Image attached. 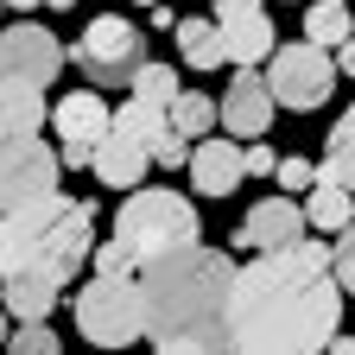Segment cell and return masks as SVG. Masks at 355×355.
<instances>
[{"instance_id": "obj_23", "label": "cell", "mask_w": 355, "mask_h": 355, "mask_svg": "<svg viewBox=\"0 0 355 355\" xmlns=\"http://www.w3.org/2000/svg\"><path fill=\"white\" fill-rule=\"evenodd\" d=\"M165 114H171V127L184 133V140H203V133L216 127V102H209V96H184V89L171 96V108H165Z\"/></svg>"}, {"instance_id": "obj_17", "label": "cell", "mask_w": 355, "mask_h": 355, "mask_svg": "<svg viewBox=\"0 0 355 355\" xmlns=\"http://www.w3.org/2000/svg\"><path fill=\"white\" fill-rule=\"evenodd\" d=\"M171 38H178V58H184L191 70H216V64H229V51H222V26L216 19H178L171 26Z\"/></svg>"}, {"instance_id": "obj_8", "label": "cell", "mask_w": 355, "mask_h": 355, "mask_svg": "<svg viewBox=\"0 0 355 355\" xmlns=\"http://www.w3.org/2000/svg\"><path fill=\"white\" fill-rule=\"evenodd\" d=\"M64 159L38 140V133H0V209H13L38 191H58Z\"/></svg>"}, {"instance_id": "obj_10", "label": "cell", "mask_w": 355, "mask_h": 355, "mask_svg": "<svg viewBox=\"0 0 355 355\" xmlns=\"http://www.w3.org/2000/svg\"><path fill=\"white\" fill-rule=\"evenodd\" d=\"M273 89H266V76L254 64H235V83L222 89V102H216V121L235 133V140H260L266 127H273Z\"/></svg>"}, {"instance_id": "obj_28", "label": "cell", "mask_w": 355, "mask_h": 355, "mask_svg": "<svg viewBox=\"0 0 355 355\" xmlns=\"http://www.w3.org/2000/svg\"><path fill=\"white\" fill-rule=\"evenodd\" d=\"M273 178H279L286 191H311V184H318V165H311V159H279Z\"/></svg>"}, {"instance_id": "obj_5", "label": "cell", "mask_w": 355, "mask_h": 355, "mask_svg": "<svg viewBox=\"0 0 355 355\" xmlns=\"http://www.w3.org/2000/svg\"><path fill=\"white\" fill-rule=\"evenodd\" d=\"M89 248H96V216H89V203L70 197V203L26 241V266H32V273H44V279H58V286H70L83 266H89Z\"/></svg>"}, {"instance_id": "obj_20", "label": "cell", "mask_w": 355, "mask_h": 355, "mask_svg": "<svg viewBox=\"0 0 355 355\" xmlns=\"http://www.w3.org/2000/svg\"><path fill=\"white\" fill-rule=\"evenodd\" d=\"M330 153H324V165H318V178H330V184H343V191H355V108L330 127V140H324Z\"/></svg>"}, {"instance_id": "obj_32", "label": "cell", "mask_w": 355, "mask_h": 355, "mask_svg": "<svg viewBox=\"0 0 355 355\" xmlns=\"http://www.w3.org/2000/svg\"><path fill=\"white\" fill-rule=\"evenodd\" d=\"M248 7H260V0H216V19H229V13H248Z\"/></svg>"}, {"instance_id": "obj_36", "label": "cell", "mask_w": 355, "mask_h": 355, "mask_svg": "<svg viewBox=\"0 0 355 355\" xmlns=\"http://www.w3.org/2000/svg\"><path fill=\"white\" fill-rule=\"evenodd\" d=\"M298 7H304V0H298Z\"/></svg>"}, {"instance_id": "obj_26", "label": "cell", "mask_w": 355, "mask_h": 355, "mask_svg": "<svg viewBox=\"0 0 355 355\" xmlns=\"http://www.w3.org/2000/svg\"><path fill=\"white\" fill-rule=\"evenodd\" d=\"M330 273H336V286L355 298V216L336 229V248H330Z\"/></svg>"}, {"instance_id": "obj_30", "label": "cell", "mask_w": 355, "mask_h": 355, "mask_svg": "<svg viewBox=\"0 0 355 355\" xmlns=\"http://www.w3.org/2000/svg\"><path fill=\"white\" fill-rule=\"evenodd\" d=\"M279 159L273 153H266V146H241V171H273Z\"/></svg>"}, {"instance_id": "obj_34", "label": "cell", "mask_w": 355, "mask_h": 355, "mask_svg": "<svg viewBox=\"0 0 355 355\" xmlns=\"http://www.w3.org/2000/svg\"><path fill=\"white\" fill-rule=\"evenodd\" d=\"M7 7H13V13H32V7H38V0H7Z\"/></svg>"}, {"instance_id": "obj_13", "label": "cell", "mask_w": 355, "mask_h": 355, "mask_svg": "<svg viewBox=\"0 0 355 355\" xmlns=\"http://www.w3.org/2000/svg\"><path fill=\"white\" fill-rule=\"evenodd\" d=\"M241 146L235 140H197V153H191V184H197V197H229L235 184H241Z\"/></svg>"}, {"instance_id": "obj_16", "label": "cell", "mask_w": 355, "mask_h": 355, "mask_svg": "<svg viewBox=\"0 0 355 355\" xmlns=\"http://www.w3.org/2000/svg\"><path fill=\"white\" fill-rule=\"evenodd\" d=\"M44 127V89L26 76H0V133H38Z\"/></svg>"}, {"instance_id": "obj_24", "label": "cell", "mask_w": 355, "mask_h": 355, "mask_svg": "<svg viewBox=\"0 0 355 355\" xmlns=\"http://www.w3.org/2000/svg\"><path fill=\"white\" fill-rule=\"evenodd\" d=\"M7 349L13 355H58L64 343H58L51 318H19V330H7Z\"/></svg>"}, {"instance_id": "obj_9", "label": "cell", "mask_w": 355, "mask_h": 355, "mask_svg": "<svg viewBox=\"0 0 355 355\" xmlns=\"http://www.w3.org/2000/svg\"><path fill=\"white\" fill-rule=\"evenodd\" d=\"M58 70H64V44L44 32V26L19 19V26L0 32V76H26V83H38V89H51Z\"/></svg>"}, {"instance_id": "obj_11", "label": "cell", "mask_w": 355, "mask_h": 355, "mask_svg": "<svg viewBox=\"0 0 355 355\" xmlns=\"http://www.w3.org/2000/svg\"><path fill=\"white\" fill-rule=\"evenodd\" d=\"M304 235V203H292V197H266V203H254L248 209V222L235 229V248H286V241H298Z\"/></svg>"}, {"instance_id": "obj_25", "label": "cell", "mask_w": 355, "mask_h": 355, "mask_svg": "<svg viewBox=\"0 0 355 355\" xmlns=\"http://www.w3.org/2000/svg\"><path fill=\"white\" fill-rule=\"evenodd\" d=\"M127 89H133L140 102H165V108H171V96H178V70H171V64H153V58H146L140 70H133V83H127Z\"/></svg>"}, {"instance_id": "obj_21", "label": "cell", "mask_w": 355, "mask_h": 355, "mask_svg": "<svg viewBox=\"0 0 355 355\" xmlns=\"http://www.w3.org/2000/svg\"><path fill=\"white\" fill-rule=\"evenodd\" d=\"M108 127H121L127 140H140V146L153 153V140L171 127V114H165V102H140V96H133L127 108H114V114H108Z\"/></svg>"}, {"instance_id": "obj_19", "label": "cell", "mask_w": 355, "mask_h": 355, "mask_svg": "<svg viewBox=\"0 0 355 355\" xmlns=\"http://www.w3.org/2000/svg\"><path fill=\"white\" fill-rule=\"evenodd\" d=\"M349 216H355V191H343V184H330V178H318V184H311V197H304V222L336 235Z\"/></svg>"}, {"instance_id": "obj_29", "label": "cell", "mask_w": 355, "mask_h": 355, "mask_svg": "<svg viewBox=\"0 0 355 355\" xmlns=\"http://www.w3.org/2000/svg\"><path fill=\"white\" fill-rule=\"evenodd\" d=\"M89 254H96V266H108V273H133V266H140L121 241H102V248H89Z\"/></svg>"}, {"instance_id": "obj_33", "label": "cell", "mask_w": 355, "mask_h": 355, "mask_svg": "<svg viewBox=\"0 0 355 355\" xmlns=\"http://www.w3.org/2000/svg\"><path fill=\"white\" fill-rule=\"evenodd\" d=\"M0 349H7V298H0Z\"/></svg>"}, {"instance_id": "obj_4", "label": "cell", "mask_w": 355, "mask_h": 355, "mask_svg": "<svg viewBox=\"0 0 355 355\" xmlns=\"http://www.w3.org/2000/svg\"><path fill=\"white\" fill-rule=\"evenodd\" d=\"M76 330L96 343V349H127L146 336V292L133 273H108V266H96V279H89L76 298Z\"/></svg>"}, {"instance_id": "obj_1", "label": "cell", "mask_w": 355, "mask_h": 355, "mask_svg": "<svg viewBox=\"0 0 355 355\" xmlns=\"http://www.w3.org/2000/svg\"><path fill=\"white\" fill-rule=\"evenodd\" d=\"M330 330H343V286L330 273V248L298 235L235 266V292H229L235 349L304 355V349H324Z\"/></svg>"}, {"instance_id": "obj_2", "label": "cell", "mask_w": 355, "mask_h": 355, "mask_svg": "<svg viewBox=\"0 0 355 355\" xmlns=\"http://www.w3.org/2000/svg\"><path fill=\"white\" fill-rule=\"evenodd\" d=\"M140 292H146V336L165 355H222L235 349L229 336V292H235V260L222 248H165L140 260Z\"/></svg>"}, {"instance_id": "obj_14", "label": "cell", "mask_w": 355, "mask_h": 355, "mask_svg": "<svg viewBox=\"0 0 355 355\" xmlns=\"http://www.w3.org/2000/svg\"><path fill=\"white\" fill-rule=\"evenodd\" d=\"M222 26V51H229V64H260V58H273V19H266V7H248V13H229V19H216Z\"/></svg>"}, {"instance_id": "obj_12", "label": "cell", "mask_w": 355, "mask_h": 355, "mask_svg": "<svg viewBox=\"0 0 355 355\" xmlns=\"http://www.w3.org/2000/svg\"><path fill=\"white\" fill-rule=\"evenodd\" d=\"M146 159H153V153H146L140 140H127L121 127H108L102 140H96V153H89V171H96L102 184H114V191H133V184L146 178Z\"/></svg>"}, {"instance_id": "obj_7", "label": "cell", "mask_w": 355, "mask_h": 355, "mask_svg": "<svg viewBox=\"0 0 355 355\" xmlns=\"http://www.w3.org/2000/svg\"><path fill=\"white\" fill-rule=\"evenodd\" d=\"M266 89H273V102H279V108L311 114V108H324V102H330V89H336V64H330L324 44H311V38H298V44H273Z\"/></svg>"}, {"instance_id": "obj_18", "label": "cell", "mask_w": 355, "mask_h": 355, "mask_svg": "<svg viewBox=\"0 0 355 355\" xmlns=\"http://www.w3.org/2000/svg\"><path fill=\"white\" fill-rule=\"evenodd\" d=\"M58 279H44L32 273V266H19V273H7V318H51V304H58Z\"/></svg>"}, {"instance_id": "obj_35", "label": "cell", "mask_w": 355, "mask_h": 355, "mask_svg": "<svg viewBox=\"0 0 355 355\" xmlns=\"http://www.w3.org/2000/svg\"><path fill=\"white\" fill-rule=\"evenodd\" d=\"M38 7H58V13H64V7H76V0H38Z\"/></svg>"}, {"instance_id": "obj_6", "label": "cell", "mask_w": 355, "mask_h": 355, "mask_svg": "<svg viewBox=\"0 0 355 355\" xmlns=\"http://www.w3.org/2000/svg\"><path fill=\"white\" fill-rule=\"evenodd\" d=\"M70 58L83 64L89 83H102V89H127L133 70L146 64V38H140V26H127V19L102 13V19H89V26H83V38L70 44Z\"/></svg>"}, {"instance_id": "obj_31", "label": "cell", "mask_w": 355, "mask_h": 355, "mask_svg": "<svg viewBox=\"0 0 355 355\" xmlns=\"http://www.w3.org/2000/svg\"><path fill=\"white\" fill-rule=\"evenodd\" d=\"M336 64H343V70H349V76H355V32H349V38H343V44H336Z\"/></svg>"}, {"instance_id": "obj_15", "label": "cell", "mask_w": 355, "mask_h": 355, "mask_svg": "<svg viewBox=\"0 0 355 355\" xmlns=\"http://www.w3.org/2000/svg\"><path fill=\"white\" fill-rule=\"evenodd\" d=\"M108 102L96 96V89H76V96H64L58 108H51V121H58V133L64 140H76V146H96L102 133H108Z\"/></svg>"}, {"instance_id": "obj_3", "label": "cell", "mask_w": 355, "mask_h": 355, "mask_svg": "<svg viewBox=\"0 0 355 355\" xmlns=\"http://www.w3.org/2000/svg\"><path fill=\"white\" fill-rule=\"evenodd\" d=\"M197 235H203L197 203L178 197V191H165V184H153V191L133 184V197H127L121 216H114V241H121L133 260H153V254L184 248V241H197Z\"/></svg>"}, {"instance_id": "obj_27", "label": "cell", "mask_w": 355, "mask_h": 355, "mask_svg": "<svg viewBox=\"0 0 355 355\" xmlns=\"http://www.w3.org/2000/svg\"><path fill=\"white\" fill-rule=\"evenodd\" d=\"M153 159H159V165H191V140H184L178 127H165L159 140H153Z\"/></svg>"}, {"instance_id": "obj_22", "label": "cell", "mask_w": 355, "mask_h": 355, "mask_svg": "<svg viewBox=\"0 0 355 355\" xmlns=\"http://www.w3.org/2000/svg\"><path fill=\"white\" fill-rule=\"evenodd\" d=\"M349 32H355V19H349L343 0H311V7H304V38L311 44H324V51H330V44H343Z\"/></svg>"}]
</instances>
